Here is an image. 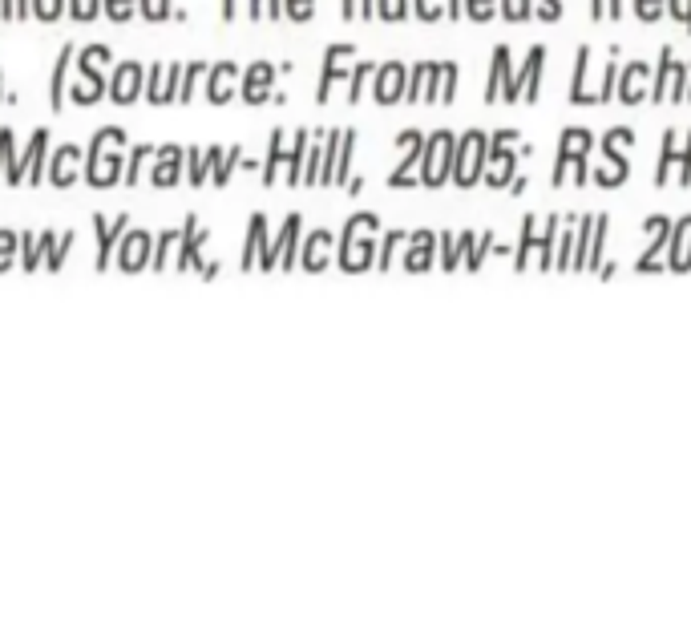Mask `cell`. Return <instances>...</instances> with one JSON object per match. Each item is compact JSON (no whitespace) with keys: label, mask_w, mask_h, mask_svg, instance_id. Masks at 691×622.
Here are the masks:
<instances>
[{"label":"cell","mask_w":691,"mask_h":622,"mask_svg":"<svg viewBox=\"0 0 691 622\" xmlns=\"http://www.w3.org/2000/svg\"><path fill=\"white\" fill-rule=\"evenodd\" d=\"M118 146H126V130L122 126H102L93 134L89 150H85V162H81V178L97 190H110L126 178V162L118 154Z\"/></svg>","instance_id":"6da1fadb"},{"label":"cell","mask_w":691,"mask_h":622,"mask_svg":"<svg viewBox=\"0 0 691 622\" xmlns=\"http://www.w3.org/2000/svg\"><path fill=\"white\" fill-rule=\"evenodd\" d=\"M114 61L110 45H85L77 49V81L69 85V101L73 106H97L110 93V73H102Z\"/></svg>","instance_id":"7a4b0ae2"},{"label":"cell","mask_w":691,"mask_h":622,"mask_svg":"<svg viewBox=\"0 0 691 622\" xmlns=\"http://www.w3.org/2000/svg\"><path fill=\"white\" fill-rule=\"evenodd\" d=\"M146 93V65L142 61H122L110 69V101L114 106H134V101Z\"/></svg>","instance_id":"3957f363"},{"label":"cell","mask_w":691,"mask_h":622,"mask_svg":"<svg viewBox=\"0 0 691 622\" xmlns=\"http://www.w3.org/2000/svg\"><path fill=\"white\" fill-rule=\"evenodd\" d=\"M150 255H154V235L150 231H126L118 251H114V263H118V271L138 275V271H150Z\"/></svg>","instance_id":"277c9868"},{"label":"cell","mask_w":691,"mask_h":622,"mask_svg":"<svg viewBox=\"0 0 691 622\" xmlns=\"http://www.w3.org/2000/svg\"><path fill=\"white\" fill-rule=\"evenodd\" d=\"M130 231V215L106 219V215H93V235H97V271H106L114 263V251L122 243V235Z\"/></svg>","instance_id":"5b68a950"},{"label":"cell","mask_w":691,"mask_h":622,"mask_svg":"<svg viewBox=\"0 0 691 622\" xmlns=\"http://www.w3.org/2000/svg\"><path fill=\"white\" fill-rule=\"evenodd\" d=\"M203 247H207V231L199 227V219H194V215H186L182 235H178L174 271H199V267H203Z\"/></svg>","instance_id":"8992f818"},{"label":"cell","mask_w":691,"mask_h":622,"mask_svg":"<svg viewBox=\"0 0 691 622\" xmlns=\"http://www.w3.org/2000/svg\"><path fill=\"white\" fill-rule=\"evenodd\" d=\"M182 178H186V150L182 146H162L154 154V166H150L154 190H174Z\"/></svg>","instance_id":"52a82bcc"},{"label":"cell","mask_w":691,"mask_h":622,"mask_svg":"<svg viewBox=\"0 0 691 622\" xmlns=\"http://www.w3.org/2000/svg\"><path fill=\"white\" fill-rule=\"evenodd\" d=\"M81 162H85V154L73 146V142H65L61 150H53L49 154V170H45V182H53L57 190H69L77 178H81Z\"/></svg>","instance_id":"ba28073f"},{"label":"cell","mask_w":691,"mask_h":622,"mask_svg":"<svg viewBox=\"0 0 691 622\" xmlns=\"http://www.w3.org/2000/svg\"><path fill=\"white\" fill-rule=\"evenodd\" d=\"M21 170H25V182L29 186H41L45 182V170H49V130H33L29 150L21 158Z\"/></svg>","instance_id":"9c48e42d"},{"label":"cell","mask_w":691,"mask_h":622,"mask_svg":"<svg viewBox=\"0 0 691 622\" xmlns=\"http://www.w3.org/2000/svg\"><path fill=\"white\" fill-rule=\"evenodd\" d=\"M73 61H77V45H61V53H57V61H53V77H49V110H57L61 114V101H65V81H69V73H73Z\"/></svg>","instance_id":"30bf717a"},{"label":"cell","mask_w":691,"mask_h":622,"mask_svg":"<svg viewBox=\"0 0 691 622\" xmlns=\"http://www.w3.org/2000/svg\"><path fill=\"white\" fill-rule=\"evenodd\" d=\"M21 182H25V170H21V158H17V138L5 126L0 130V186H21Z\"/></svg>","instance_id":"8fae6325"},{"label":"cell","mask_w":691,"mask_h":622,"mask_svg":"<svg viewBox=\"0 0 691 622\" xmlns=\"http://www.w3.org/2000/svg\"><path fill=\"white\" fill-rule=\"evenodd\" d=\"M53 243H57V231H41L37 239H29V235H21V271H41L45 267V255L53 251Z\"/></svg>","instance_id":"7c38bea8"},{"label":"cell","mask_w":691,"mask_h":622,"mask_svg":"<svg viewBox=\"0 0 691 622\" xmlns=\"http://www.w3.org/2000/svg\"><path fill=\"white\" fill-rule=\"evenodd\" d=\"M235 65L223 61L211 69V81H207V97H211V106H227V97H231V81H235Z\"/></svg>","instance_id":"4fadbf2b"},{"label":"cell","mask_w":691,"mask_h":622,"mask_svg":"<svg viewBox=\"0 0 691 622\" xmlns=\"http://www.w3.org/2000/svg\"><path fill=\"white\" fill-rule=\"evenodd\" d=\"M239 158H243V150H239V146H235V150H227V158H223V150H207V162H211V182H215V186H223V182L235 174Z\"/></svg>","instance_id":"5bb4252c"},{"label":"cell","mask_w":691,"mask_h":622,"mask_svg":"<svg viewBox=\"0 0 691 622\" xmlns=\"http://www.w3.org/2000/svg\"><path fill=\"white\" fill-rule=\"evenodd\" d=\"M271 77H275L271 65H251V69H247V81H243V97H247V101H259V97L267 93Z\"/></svg>","instance_id":"9a60e30c"},{"label":"cell","mask_w":691,"mask_h":622,"mask_svg":"<svg viewBox=\"0 0 691 622\" xmlns=\"http://www.w3.org/2000/svg\"><path fill=\"white\" fill-rule=\"evenodd\" d=\"M73 243H77V235H73V231H61V235H57V243H53V251L45 255V267H41V271H53V275H57V271L65 267V259H69Z\"/></svg>","instance_id":"2e32d148"},{"label":"cell","mask_w":691,"mask_h":622,"mask_svg":"<svg viewBox=\"0 0 691 622\" xmlns=\"http://www.w3.org/2000/svg\"><path fill=\"white\" fill-rule=\"evenodd\" d=\"M29 9L41 25H57L65 13H69V0H29Z\"/></svg>","instance_id":"e0dca14e"},{"label":"cell","mask_w":691,"mask_h":622,"mask_svg":"<svg viewBox=\"0 0 691 622\" xmlns=\"http://www.w3.org/2000/svg\"><path fill=\"white\" fill-rule=\"evenodd\" d=\"M174 0H138V17L142 21H150V25H158V21H174Z\"/></svg>","instance_id":"ac0fdd59"},{"label":"cell","mask_w":691,"mask_h":622,"mask_svg":"<svg viewBox=\"0 0 691 622\" xmlns=\"http://www.w3.org/2000/svg\"><path fill=\"white\" fill-rule=\"evenodd\" d=\"M178 235H182V231H162V235H158V243H154V255H150V271H166V263H170V251L178 247Z\"/></svg>","instance_id":"d6986e66"},{"label":"cell","mask_w":691,"mask_h":622,"mask_svg":"<svg viewBox=\"0 0 691 622\" xmlns=\"http://www.w3.org/2000/svg\"><path fill=\"white\" fill-rule=\"evenodd\" d=\"M186 178H190V186L211 182V162H207L203 150H190V154H186Z\"/></svg>","instance_id":"ffe728a7"},{"label":"cell","mask_w":691,"mask_h":622,"mask_svg":"<svg viewBox=\"0 0 691 622\" xmlns=\"http://www.w3.org/2000/svg\"><path fill=\"white\" fill-rule=\"evenodd\" d=\"M102 17H110L114 25H126L138 17V0H102Z\"/></svg>","instance_id":"44dd1931"},{"label":"cell","mask_w":691,"mask_h":622,"mask_svg":"<svg viewBox=\"0 0 691 622\" xmlns=\"http://www.w3.org/2000/svg\"><path fill=\"white\" fill-rule=\"evenodd\" d=\"M17 251H21V235L17 231H0V275L17 267Z\"/></svg>","instance_id":"7402d4cb"},{"label":"cell","mask_w":691,"mask_h":622,"mask_svg":"<svg viewBox=\"0 0 691 622\" xmlns=\"http://www.w3.org/2000/svg\"><path fill=\"white\" fill-rule=\"evenodd\" d=\"M154 154H158V146H134V150H130V166H126V186H134V182L142 178V166H146V162H154Z\"/></svg>","instance_id":"603a6c76"},{"label":"cell","mask_w":691,"mask_h":622,"mask_svg":"<svg viewBox=\"0 0 691 622\" xmlns=\"http://www.w3.org/2000/svg\"><path fill=\"white\" fill-rule=\"evenodd\" d=\"M69 17L81 21V25L97 21V17H102V0H69Z\"/></svg>","instance_id":"cb8c5ba5"},{"label":"cell","mask_w":691,"mask_h":622,"mask_svg":"<svg viewBox=\"0 0 691 622\" xmlns=\"http://www.w3.org/2000/svg\"><path fill=\"white\" fill-rule=\"evenodd\" d=\"M263 235H267V223L255 215L251 219V231H247V251H243V267H251V255H255V247H263Z\"/></svg>","instance_id":"d4e9b609"},{"label":"cell","mask_w":691,"mask_h":622,"mask_svg":"<svg viewBox=\"0 0 691 622\" xmlns=\"http://www.w3.org/2000/svg\"><path fill=\"white\" fill-rule=\"evenodd\" d=\"M267 5V13H279V0H251V17H259Z\"/></svg>","instance_id":"484cf974"},{"label":"cell","mask_w":691,"mask_h":622,"mask_svg":"<svg viewBox=\"0 0 691 622\" xmlns=\"http://www.w3.org/2000/svg\"><path fill=\"white\" fill-rule=\"evenodd\" d=\"M312 9H308V0H295V5H291V17H308Z\"/></svg>","instance_id":"4316f807"},{"label":"cell","mask_w":691,"mask_h":622,"mask_svg":"<svg viewBox=\"0 0 691 622\" xmlns=\"http://www.w3.org/2000/svg\"><path fill=\"white\" fill-rule=\"evenodd\" d=\"M33 9H29V0H17V21H29Z\"/></svg>","instance_id":"83f0119b"},{"label":"cell","mask_w":691,"mask_h":622,"mask_svg":"<svg viewBox=\"0 0 691 622\" xmlns=\"http://www.w3.org/2000/svg\"><path fill=\"white\" fill-rule=\"evenodd\" d=\"M199 275H203V279H215V275H219V263H203Z\"/></svg>","instance_id":"f1b7e54d"},{"label":"cell","mask_w":691,"mask_h":622,"mask_svg":"<svg viewBox=\"0 0 691 622\" xmlns=\"http://www.w3.org/2000/svg\"><path fill=\"white\" fill-rule=\"evenodd\" d=\"M223 17H235V0H223Z\"/></svg>","instance_id":"f546056e"},{"label":"cell","mask_w":691,"mask_h":622,"mask_svg":"<svg viewBox=\"0 0 691 622\" xmlns=\"http://www.w3.org/2000/svg\"><path fill=\"white\" fill-rule=\"evenodd\" d=\"M0 97H5V69H0Z\"/></svg>","instance_id":"4dcf8cb0"}]
</instances>
